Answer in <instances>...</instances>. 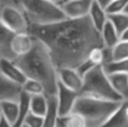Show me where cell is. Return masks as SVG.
<instances>
[{
	"mask_svg": "<svg viewBox=\"0 0 128 127\" xmlns=\"http://www.w3.org/2000/svg\"><path fill=\"white\" fill-rule=\"evenodd\" d=\"M29 33L46 46L58 70L77 69L93 49L104 46L101 33L89 16L48 25H30Z\"/></svg>",
	"mask_w": 128,
	"mask_h": 127,
	"instance_id": "6da1fadb",
	"label": "cell"
},
{
	"mask_svg": "<svg viewBox=\"0 0 128 127\" xmlns=\"http://www.w3.org/2000/svg\"><path fill=\"white\" fill-rule=\"evenodd\" d=\"M34 39L32 50L13 61L22 70L27 78L39 82L44 86L46 97L57 96L58 69L46 46L41 41Z\"/></svg>",
	"mask_w": 128,
	"mask_h": 127,
	"instance_id": "7a4b0ae2",
	"label": "cell"
},
{
	"mask_svg": "<svg viewBox=\"0 0 128 127\" xmlns=\"http://www.w3.org/2000/svg\"><path fill=\"white\" fill-rule=\"evenodd\" d=\"M122 102H114L79 95L72 112L84 118L87 127H102L118 111Z\"/></svg>",
	"mask_w": 128,
	"mask_h": 127,
	"instance_id": "3957f363",
	"label": "cell"
},
{
	"mask_svg": "<svg viewBox=\"0 0 128 127\" xmlns=\"http://www.w3.org/2000/svg\"><path fill=\"white\" fill-rule=\"evenodd\" d=\"M30 25H48L67 18L60 6L50 0H18Z\"/></svg>",
	"mask_w": 128,
	"mask_h": 127,
	"instance_id": "277c9868",
	"label": "cell"
},
{
	"mask_svg": "<svg viewBox=\"0 0 128 127\" xmlns=\"http://www.w3.org/2000/svg\"><path fill=\"white\" fill-rule=\"evenodd\" d=\"M83 79L84 84L80 95L114 102L124 101L123 98L113 89L109 76L103 66L97 65L93 67L87 74L84 75Z\"/></svg>",
	"mask_w": 128,
	"mask_h": 127,
	"instance_id": "5b68a950",
	"label": "cell"
},
{
	"mask_svg": "<svg viewBox=\"0 0 128 127\" xmlns=\"http://www.w3.org/2000/svg\"><path fill=\"white\" fill-rule=\"evenodd\" d=\"M0 20L14 34L29 33L30 24L24 13L16 5H6L0 9Z\"/></svg>",
	"mask_w": 128,
	"mask_h": 127,
	"instance_id": "8992f818",
	"label": "cell"
},
{
	"mask_svg": "<svg viewBox=\"0 0 128 127\" xmlns=\"http://www.w3.org/2000/svg\"><path fill=\"white\" fill-rule=\"evenodd\" d=\"M80 94L66 87L58 82L57 92L58 112L59 118H64L71 114L74 108L76 101Z\"/></svg>",
	"mask_w": 128,
	"mask_h": 127,
	"instance_id": "52a82bcc",
	"label": "cell"
},
{
	"mask_svg": "<svg viewBox=\"0 0 128 127\" xmlns=\"http://www.w3.org/2000/svg\"><path fill=\"white\" fill-rule=\"evenodd\" d=\"M93 0H70L61 9L67 18L77 19L89 16Z\"/></svg>",
	"mask_w": 128,
	"mask_h": 127,
	"instance_id": "ba28073f",
	"label": "cell"
},
{
	"mask_svg": "<svg viewBox=\"0 0 128 127\" xmlns=\"http://www.w3.org/2000/svg\"><path fill=\"white\" fill-rule=\"evenodd\" d=\"M58 75L59 83L80 94L84 84V79L76 69H72V68L59 69L58 70Z\"/></svg>",
	"mask_w": 128,
	"mask_h": 127,
	"instance_id": "9c48e42d",
	"label": "cell"
},
{
	"mask_svg": "<svg viewBox=\"0 0 128 127\" xmlns=\"http://www.w3.org/2000/svg\"><path fill=\"white\" fill-rule=\"evenodd\" d=\"M0 72L9 80L21 87L27 80L24 73L13 60L0 59Z\"/></svg>",
	"mask_w": 128,
	"mask_h": 127,
	"instance_id": "30bf717a",
	"label": "cell"
},
{
	"mask_svg": "<svg viewBox=\"0 0 128 127\" xmlns=\"http://www.w3.org/2000/svg\"><path fill=\"white\" fill-rule=\"evenodd\" d=\"M34 41L35 39L30 33L14 34L10 42V50L15 56V59L28 53L33 46Z\"/></svg>",
	"mask_w": 128,
	"mask_h": 127,
	"instance_id": "8fae6325",
	"label": "cell"
},
{
	"mask_svg": "<svg viewBox=\"0 0 128 127\" xmlns=\"http://www.w3.org/2000/svg\"><path fill=\"white\" fill-rule=\"evenodd\" d=\"M21 92V86L9 80L0 72V103L5 100H18Z\"/></svg>",
	"mask_w": 128,
	"mask_h": 127,
	"instance_id": "7c38bea8",
	"label": "cell"
},
{
	"mask_svg": "<svg viewBox=\"0 0 128 127\" xmlns=\"http://www.w3.org/2000/svg\"><path fill=\"white\" fill-rule=\"evenodd\" d=\"M13 36V32L0 20V59H15V56L10 50V42Z\"/></svg>",
	"mask_w": 128,
	"mask_h": 127,
	"instance_id": "4fadbf2b",
	"label": "cell"
},
{
	"mask_svg": "<svg viewBox=\"0 0 128 127\" xmlns=\"http://www.w3.org/2000/svg\"><path fill=\"white\" fill-rule=\"evenodd\" d=\"M89 17L92 22L93 25L98 31H101L104 24L108 21V14L106 10V8L95 0H93L92 4Z\"/></svg>",
	"mask_w": 128,
	"mask_h": 127,
	"instance_id": "5bb4252c",
	"label": "cell"
},
{
	"mask_svg": "<svg viewBox=\"0 0 128 127\" xmlns=\"http://www.w3.org/2000/svg\"><path fill=\"white\" fill-rule=\"evenodd\" d=\"M102 127H128V100L122 102L118 111Z\"/></svg>",
	"mask_w": 128,
	"mask_h": 127,
	"instance_id": "9a60e30c",
	"label": "cell"
},
{
	"mask_svg": "<svg viewBox=\"0 0 128 127\" xmlns=\"http://www.w3.org/2000/svg\"><path fill=\"white\" fill-rule=\"evenodd\" d=\"M113 89L123 100H128V74L112 73L108 74Z\"/></svg>",
	"mask_w": 128,
	"mask_h": 127,
	"instance_id": "2e32d148",
	"label": "cell"
},
{
	"mask_svg": "<svg viewBox=\"0 0 128 127\" xmlns=\"http://www.w3.org/2000/svg\"><path fill=\"white\" fill-rule=\"evenodd\" d=\"M0 112H1L2 117L12 123L14 126L18 119V100H5L0 103Z\"/></svg>",
	"mask_w": 128,
	"mask_h": 127,
	"instance_id": "e0dca14e",
	"label": "cell"
},
{
	"mask_svg": "<svg viewBox=\"0 0 128 127\" xmlns=\"http://www.w3.org/2000/svg\"><path fill=\"white\" fill-rule=\"evenodd\" d=\"M103 42L106 47L113 48L120 41V36L108 19L107 23L104 24L103 29L100 31Z\"/></svg>",
	"mask_w": 128,
	"mask_h": 127,
	"instance_id": "ac0fdd59",
	"label": "cell"
},
{
	"mask_svg": "<svg viewBox=\"0 0 128 127\" xmlns=\"http://www.w3.org/2000/svg\"><path fill=\"white\" fill-rule=\"evenodd\" d=\"M49 107L46 115L44 117V123L42 127H57L58 122V112L57 96L47 97Z\"/></svg>",
	"mask_w": 128,
	"mask_h": 127,
	"instance_id": "d6986e66",
	"label": "cell"
},
{
	"mask_svg": "<svg viewBox=\"0 0 128 127\" xmlns=\"http://www.w3.org/2000/svg\"><path fill=\"white\" fill-rule=\"evenodd\" d=\"M49 102L44 94L30 97V112L40 117H44L48 112Z\"/></svg>",
	"mask_w": 128,
	"mask_h": 127,
	"instance_id": "ffe728a7",
	"label": "cell"
},
{
	"mask_svg": "<svg viewBox=\"0 0 128 127\" xmlns=\"http://www.w3.org/2000/svg\"><path fill=\"white\" fill-rule=\"evenodd\" d=\"M30 97L29 94L22 92L21 95L18 99V105H19V114H18V119L17 123L15 124L14 127H21L24 126V120L26 117L30 112Z\"/></svg>",
	"mask_w": 128,
	"mask_h": 127,
	"instance_id": "44dd1931",
	"label": "cell"
},
{
	"mask_svg": "<svg viewBox=\"0 0 128 127\" xmlns=\"http://www.w3.org/2000/svg\"><path fill=\"white\" fill-rule=\"evenodd\" d=\"M108 19L114 26L120 36L128 29V15L125 12L108 15Z\"/></svg>",
	"mask_w": 128,
	"mask_h": 127,
	"instance_id": "7402d4cb",
	"label": "cell"
},
{
	"mask_svg": "<svg viewBox=\"0 0 128 127\" xmlns=\"http://www.w3.org/2000/svg\"><path fill=\"white\" fill-rule=\"evenodd\" d=\"M22 92L29 94L30 96H36L44 94V88L39 82L27 78L26 83L22 85ZM46 95V94H44Z\"/></svg>",
	"mask_w": 128,
	"mask_h": 127,
	"instance_id": "603a6c76",
	"label": "cell"
},
{
	"mask_svg": "<svg viewBox=\"0 0 128 127\" xmlns=\"http://www.w3.org/2000/svg\"><path fill=\"white\" fill-rule=\"evenodd\" d=\"M107 74L112 73H124L128 74V59L112 61L103 66Z\"/></svg>",
	"mask_w": 128,
	"mask_h": 127,
	"instance_id": "cb8c5ba5",
	"label": "cell"
},
{
	"mask_svg": "<svg viewBox=\"0 0 128 127\" xmlns=\"http://www.w3.org/2000/svg\"><path fill=\"white\" fill-rule=\"evenodd\" d=\"M112 61L128 59V42L120 40L113 48H112Z\"/></svg>",
	"mask_w": 128,
	"mask_h": 127,
	"instance_id": "d4e9b609",
	"label": "cell"
},
{
	"mask_svg": "<svg viewBox=\"0 0 128 127\" xmlns=\"http://www.w3.org/2000/svg\"><path fill=\"white\" fill-rule=\"evenodd\" d=\"M66 127H87L86 121L82 115L76 112H72L64 118H60Z\"/></svg>",
	"mask_w": 128,
	"mask_h": 127,
	"instance_id": "484cf974",
	"label": "cell"
},
{
	"mask_svg": "<svg viewBox=\"0 0 128 127\" xmlns=\"http://www.w3.org/2000/svg\"><path fill=\"white\" fill-rule=\"evenodd\" d=\"M127 4L128 0H112L106 7V10L108 15L121 13L124 12Z\"/></svg>",
	"mask_w": 128,
	"mask_h": 127,
	"instance_id": "4316f807",
	"label": "cell"
},
{
	"mask_svg": "<svg viewBox=\"0 0 128 127\" xmlns=\"http://www.w3.org/2000/svg\"><path fill=\"white\" fill-rule=\"evenodd\" d=\"M43 123H44V117H40L30 112L24 120V125L28 127H42Z\"/></svg>",
	"mask_w": 128,
	"mask_h": 127,
	"instance_id": "83f0119b",
	"label": "cell"
},
{
	"mask_svg": "<svg viewBox=\"0 0 128 127\" xmlns=\"http://www.w3.org/2000/svg\"><path fill=\"white\" fill-rule=\"evenodd\" d=\"M95 66H97V65H95L91 60L87 59V60H86L84 63L81 64L76 70L78 71V72L80 74V76L82 77V78H84V75L87 74V73L89 72L93 67H95Z\"/></svg>",
	"mask_w": 128,
	"mask_h": 127,
	"instance_id": "f1b7e54d",
	"label": "cell"
},
{
	"mask_svg": "<svg viewBox=\"0 0 128 127\" xmlns=\"http://www.w3.org/2000/svg\"><path fill=\"white\" fill-rule=\"evenodd\" d=\"M18 0H0V4L1 8L6 5H15Z\"/></svg>",
	"mask_w": 128,
	"mask_h": 127,
	"instance_id": "f546056e",
	"label": "cell"
},
{
	"mask_svg": "<svg viewBox=\"0 0 128 127\" xmlns=\"http://www.w3.org/2000/svg\"><path fill=\"white\" fill-rule=\"evenodd\" d=\"M0 127H14V126L12 123H10L8 120H6L4 117H1V119H0Z\"/></svg>",
	"mask_w": 128,
	"mask_h": 127,
	"instance_id": "4dcf8cb0",
	"label": "cell"
},
{
	"mask_svg": "<svg viewBox=\"0 0 128 127\" xmlns=\"http://www.w3.org/2000/svg\"><path fill=\"white\" fill-rule=\"evenodd\" d=\"M50 1H52V3H54L55 4L58 5V6H62L63 4H64L66 3H67L68 1H70V0H50Z\"/></svg>",
	"mask_w": 128,
	"mask_h": 127,
	"instance_id": "1f68e13d",
	"label": "cell"
},
{
	"mask_svg": "<svg viewBox=\"0 0 128 127\" xmlns=\"http://www.w3.org/2000/svg\"><path fill=\"white\" fill-rule=\"evenodd\" d=\"M120 40L127 41V42H128V29L121 34V36H120Z\"/></svg>",
	"mask_w": 128,
	"mask_h": 127,
	"instance_id": "d6a6232c",
	"label": "cell"
},
{
	"mask_svg": "<svg viewBox=\"0 0 128 127\" xmlns=\"http://www.w3.org/2000/svg\"><path fill=\"white\" fill-rule=\"evenodd\" d=\"M95 1H97L98 3H100L103 7H104V8H106V7L108 5V3H109L112 0H95Z\"/></svg>",
	"mask_w": 128,
	"mask_h": 127,
	"instance_id": "836d02e7",
	"label": "cell"
},
{
	"mask_svg": "<svg viewBox=\"0 0 128 127\" xmlns=\"http://www.w3.org/2000/svg\"><path fill=\"white\" fill-rule=\"evenodd\" d=\"M57 127H66V125H64V123L63 122V120L60 119V118L58 119V126Z\"/></svg>",
	"mask_w": 128,
	"mask_h": 127,
	"instance_id": "e575fe53",
	"label": "cell"
},
{
	"mask_svg": "<svg viewBox=\"0 0 128 127\" xmlns=\"http://www.w3.org/2000/svg\"><path fill=\"white\" fill-rule=\"evenodd\" d=\"M124 12H125V13H126L127 15H128V4L126 5V9H125V10H124Z\"/></svg>",
	"mask_w": 128,
	"mask_h": 127,
	"instance_id": "d590c367",
	"label": "cell"
},
{
	"mask_svg": "<svg viewBox=\"0 0 128 127\" xmlns=\"http://www.w3.org/2000/svg\"><path fill=\"white\" fill-rule=\"evenodd\" d=\"M21 127H28V126H26V125H24V126H21Z\"/></svg>",
	"mask_w": 128,
	"mask_h": 127,
	"instance_id": "8d00e7d4",
	"label": "cell"
},
{
	"mask_svg": "<svg viewBox=\"0 0 128 127\" xmlns=\"http://www.w3.org/2000/svg\"><path fill=\"white\" fill-rule=\"evenodd\" d=\"M1 117H2V114H1V112H0V119H1Z\"/></svg>",
	"mask_w": 128,
	"mask_h": 127,
	"instance_id": "74e56055",
	"label": "cell"
},
{
	"mask_svg": "<svg viewBox=\"0 0 128 127\" xmlns=\"http://www.w3.org/2000/svg\"><path fill=\"white\" fill-rule=\"evenodd\" d=\"M0 9H1V4H0Z\"/></svg>",
	"mask_w": 128,
	"mask_h": 127,
	"instance_id": "f35d334b",
	"label": "cell"
}]
</instances>
